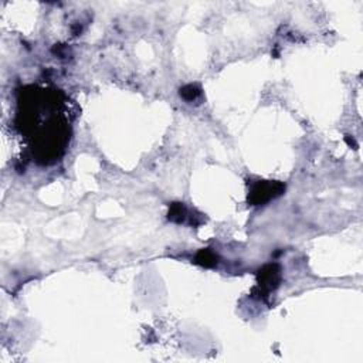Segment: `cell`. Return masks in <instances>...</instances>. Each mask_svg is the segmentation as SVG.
I'll return each mask as SVG.
<instances>
[{"mask_svg": "<svg viewBox=\"0 0 363 363\" xmlns=\"http://www.w3.org/2000/svg\"><path fill=\"white\" fill-rule=\"evenodd\" d=\"M16 123L40 164L55 163L71 138V116L60 89L24 86L18 91Z\"/></svg>", "mask_w": 363, "mask_h": 363, "instance_id": "cell-1", "label": "cell"}, {"mask_svg": "<svg viewBox=\"0 0 363 363\" xmlns=\"http://www.w3.org/2000/svg\"><path fill=\"white\" fill-rule=\"evenodd\" d=\"M284 190V186L281 183H271V182H258L251 189L250 201L252 204H262L275 196H279Z\"/></svg>", "mask_w": 363, "mask_h": 363, "instance_id": "cell-2", "label": "cell"}]
</instances>
